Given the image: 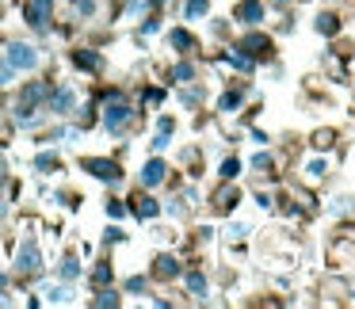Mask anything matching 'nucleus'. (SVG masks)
<instances>
[{
	"label": "nucleus",
	"instance_id": "26",
	"mask_svg": "<svg viewBox=\"0 0 355 309\" xmlns=\"http://www.w3.org/2000/svg\"><path fill=\"white\" fill-rule=\"evenodd\" d=\"M35 164L46 172V168H54V164H58V157H54V153H39V161H35Z\"/></svg>",
	"mask_w": 355,
	"mask_h": 309
},
{
	"label": "nucleus",
	"instance_id": "23",
	"mask_svg": "<svg viewBox=\"0 0 355 309\" xmlns=\"http://www.w3.org/2000/svg\"><path fill=\"white\" fill-rule=\"evenodd\" d=\"M241 176V161H225L222 164V179H237Z\"/></svg>",
	"mask_w": 355,
	"mask_h": 309
},
{
	"label": "nucleus",
	"instance_id": "19",
	"mask_svg": "<svg viewBox=\"0 0 355 309\" xmlns=\"http://www.w3.org/2000/svg\"><path fill=\"white\" fill-rule=\"evenodd\" d=\"M248 233H252V225H248V222H230V240H245Z\"/></svg>",
	"mask_w": 355,
	"mask_h": 309
},
{
	"label": "nucleus",
	"instance_id": "11",
	"mask_svg": "<svg viewBox=\"0 0 355 309\" xmlns=\"http://www.w3.org/2000/svg\"><path fill=\"white\" fill-rule=\"evenodd\" d=\"M184 283H187V294H191V298H207V294H210V283H207L202 271H187Z\"/></svg>",
	"mask_w": 355,
	"mask_h": 309
},
{
	"label": "nucleus",
	"instance_id": "4",
	"mask_svg": "<svg viewBox=\"0 0 355 309\" xmlns=\"http://www.w3.org/2000/svg\"><path fill=\"white\" fill-rule=\"evenodd\" d=\"M130 118H134V107L123 100V96H111V100L103 103V130L123 134L126 126H130Z\"/></svg>",
	"mask_w": 355,
	"mask_h": 309
},
{
	"label": "nucleus",
	"instance_id": "25",
	"mask_svg": "<svg viewBox=\"0 0 355 309\" xmlns=\"http://www.w3.org/2000/svg\"><path fill=\"white\" fill-rule=\"evenodd\" d=\"M248 164H252V168H263V172H268V168H271V157H268V153H256Z\"/></svg>",
	"mask_w": 355,
	"mask_h": 309
},
{
	"label": "nucleus",
	"instance_id": "13",
	"mask_svg": "<svg viewBox=\"0 0 355 309\" xmlns=\"http://www.w3.org/2000/svg\"><path fill=\"white\" fill-rule=\"evenodd\" d=\"M88 168H92V176H100V179H111V184L119 179V168H115L111 161H88Z\"/></svg>",
	"mask_w": 355,
	"mask_h": 309
},
{
	"label": "nucleus",
	"instance_id": "15",
	"mask_svg": "<svg viewBox=\"0 0 355 309\" xmlns=\"http://www.w3.org/2000/svg\"><path fill=\"white\" fill-rule=\"evenodd\" d=\"M96 12H100V0H77V16L80 19H96Z\"/></svg>",
	"mask_w": 355,
	"mask_h": 309
},
{
	"label": "nucleus",
	"instance_id": "20",
	"mask_svg": "<svg viewBox=\"0 0 355 309\" xmlns=\"http://www.w3.org/2000/svg\"><path fill=\"white\" fill-rule=\"evenodd\" d=\"M336 16H317V31H321V35H336Z\"/></svg>",
	"mask_w": 355,
	"mask_h": 309
},
{
	"label": "nucleus",
	"instance_id": "12",
	"mask_svg": "<svg viewBox=\"0 0 355 309\" xmlns=\"http://www.w3.org/2000/svg\"><path fill=\"white\" fill-rule=\"evenodd\" d=\"M157 275H161V279H176L180 275V260H176V256H157Z\"/></svg>",
	"mask_w": 355,
	"mask_h": 309
},
{
	"label": "nucleus",
	"instance_id": "17",
	"mask_svg": "<svg viewBox=\"0 0 355 309\" xmlns=\"http://www.w3.org/2000/svg\"><path fill=\"white\" fill-rule=\"evenodd\" d=\"M207 8H210L207 0H187V19H202V16H207Z\"/></svg>",
	"mask_w": 355,
	"mask_h": 309
},
{
	"label": "nucleus",
	"instance_id": "32",
	"mask_svg": "<svg viewBox=\"0 0 355 309\" xmlns=\"http://www.w3.org/2000/svg\"><path fill=\"white\" fill-rule=\"evenodd\" d=\"M0 176H4V168H0Z\"/></svg>",
	"mask_w": 355,
	"mask_h": 309
},
{
	"label": "nucleus",
	"instance_id": "28",
	"mask_svg": "<svg viewBox=\"0 0 355 309\" xmlns=\"http://www.w3.org/2000/svg\"><path fill=\"white\" fill-rule=\"evenodd\" d=\"M126 290H146V279H141V275H134L130 283H126Z\"/></svg>",
	"mask_w": 355,
	"mask_h": 309
},
{
	"label": "nucleus",
	"instance_id": "16",
	"mask_svg": "<svg viewBox=\"0 0 355 309\" xmlns=\"http://www.w3.org/2000/svg\"><path fill=\"white\" fill-rule=\"evenodd\" d=\"M12 80H16V69L8 65V58H4V50H0V88H8Z\"/></svg>",
	"mask_w": 355,
	"mask_h": 309
},
{
	"label": "nucleus",
	"instance_id": "29",
	"mask_svg": "<svg viewBox=\"0 0 355 309\" xmlns=\"http://www.w3.org/2000/svg\"><path fill=\"white\" fill-rule=\"evenodd\" d=\"M0 214H4V202H0Z\"/></svg>",
	"mask_w": 355,
	"mask_h": 309
},
{
	"label": "nucleus",
	"instance_id": "24",
	"mask_svg": "<svg viewBox=\"0 0 355 309\" xmlns=\"http://www.w3.org/2000/svg\"><path fill=\"white\" fill-rule=\"evenodd\" d=\"M245 50L248 54H263V50H268V39H245Z\"/></svg>",
	"mask_w": 355,
	"mask_h": 309
},
{
	"label": "nucleus",
	"instance_id": "21",
	"mask_svg": "<svg viewBox=\"0 0 355 309\" xmlns=\"http://www.w3.org/2000/svg\"><path fill=\"white\" fill-rule=\"evenodd\" d=\"M77 275H80V263H77V260H73V256H69V260L62 263V279H65V283H73V279H77Z\"/></svg>",
	"mask_w": 355,
	"mask_h": 309
},
{
	"label": "nucleus",
	"instance_id": "5",
	"mask_svg": "<svg viewBox=\"0 0 355 309\" xmlns=\"http://www.w3.org/2000/svg\"><path fill=\"white\" fill-rule=\"evenodd\" d=\"M50 16H54V0H31V4H27V24H31L35 31H46Z\"/></svg>",
	"mask_w": 355,
	"mask_h": 309
},
{
	"label": "nucleus",
	"instance_id": "14",
	"mask_svg": "<svg viewBox=\"0 0 355 309\" xmlns=\"http://www.w3.org/2000/svg\"><path fill=\"white\" fill-rule=\"evenodd\" d=\"M191 77H195V65L191 62H180L176 69H172V80H176V85H187Z\"/></svg>",
	"mask_w": 355,
	"mask_h": 309
},
{
	"label": "nucleus",
	"instance_id": "8",
	"mask_svg": "<svg viewBox=\"0 0 355 309\" xmlns=\"http://www.w3.org/2000/svg\"><path fill=\"white\" fill-rule=\"evenodd\" d=\"M237 19H241V24H248V27H256L263 19V0H241V4H237Z\"/></svg>",
	"mask_w": 355,
	"mask_h": 309
},
{
	"label": "nucleus",
	"instance_id": "30",
	"mask_svg": "<svg viewBox=\"0 0 355 309\" xmlns=\"http://www.w3.org/2000/svg\"><path fill=\"white\" fill-rule=\"evenodd\" d=\"M0 306H8V301H4V298H0Z\"/></svg>",
	"mask_w": 355,
	"mask_h": 309
},
{
	"label": "nucleus",
	"instance_id": "10",
	"mask_svg": "<svg viewBox=\"0 0 355 309\" xmlns=\"http://www.w3.org/2000/svg\"><path fill=\"white\" fill-rule=\"evenodd\" d=\"M302 172H306V179H309V184L324 179V176H329V157H309V161L302 164Z\"/></svg>",
	"mask_w": 355,
	"mask_h": 309
},
{
	"label": "nucleus",
	"instance_id": "9",
	"mask_svg": "<svg viewBox=\"0 0 355 309\" xmlns=\"http://www.w3.org/2000/svg\"><path fill=\"white\" fill-rule=\"evenodd\" d=\"M329 210L332 218H347V214H355V195H347V191H340V195H332L329 199Z\"/></svg>",
	"mask_w": 355,
	"mask_h": 309
},
{
	"label": "nucleus",
	"instance_id": "7",
	"mask_svg": "<svg viewBox=\"0 0 355 309\" xmlns=\"http://www.w3.org/2000/svg\"><path fill=\"white\" fill-rule=\"evenodd\" d=\"M42 301H50V306H69V301H73V286L46 283V286H42Z\"/></svg>",
	"mask_w": 355,
	"mask_h": 309
},
{
	"label": "nucleus",
	"instance_id": "6",
	"mask_svg": "<svg viewBox=\"0 0 355 309\" xmlns=\"http://www.w3.org/2000/svg\"><path fill=\"white\" fill-rule=\"evenodd\" d=\"M164 172H168V164H164L161 157H153V161L141 168V187H149V191H153V187H161L164 184Z\"/></svg>",
	"mask_w": 355,
	"mask_h": 309
},
{
	"label": "nucleus",
	"instance_id": "27",
	"mask_svg": "<svg viewBox=\"0 0 355 309\" xmlns=\"http://www.w3.org/2000/svg\"><path fill=\"white\" fill-rule=\"evenodd\" d=\"M96 306H119V298H115V294H111V290H103L100 298H96Z\"/></svg>",
	"mask_w": 355,
	"mask_h": 309
},
{
	"label": "nucleus",
	"instance_id": "22",
	"mask_svg": "<svg viewBox=\"0 0 355 309\" xmlns=\"http://www.w3.org/2000/svg\"><path fill=\"white\" fill-rule=\"evenodd\" d=\"M168 42H172V46H180V50H187V46H191V35H187V31H172Z\"/></svg>",
	"mask_w": 355,
	"mask_h": 309
},
{
	"label": "nucleus",
	"instance_id": "31",
	"mask_svg": "<svg viewBox=\"0 0 355 309\" xmlns=\"http://www.w3.org/2000/svg\"><path fill=\"white\" fill-rule=\"evenodd\" d=\"M149 4H161V0H149Z\"/></svg>",
	"mask_w": 355,
	"mask_h": 309
},
{
	"label": "nucleus",
	"instance_id": "2",
	"mask_svg": "<svg viewBox=\"0 0 355 309\" xmlns=\"http://www.w3.org/2000/svg\"><path fill=\"white\" fill-rule=\"evenodd\" d=\"M39 267H42V245L35 233H24L16 245V271L19 275H35Z\"/></svg>",
	"mask_w": 355,
	"mask_h": 309
},
{
	"label": "nucleus",
	"instance_id": "3",
	"mask_svg": "<svg viewBox=\"0 0 355 309\" xmlns=\"http://www.w3.org/2000/svg\"><path fill=\"white\" fill-rule=\"evenodd\" d=\"M77 103H80V96H77V88H73L69 80H62L58 88H50V92H46V111H50V115H58V118H69L73 111H77Z\"/></svg>",
	"mask_w": 355,
	"mask_h": 309
},
{
	"label": "nucleus",
	"instance_id": "18",
	"mask_svg": "<svg viewBox=\"0 0 355 309\" xmlns=\"http://www.w3.org/2000/svg\"><path fill=\"white\" fill-rule=\"evenodd\" d=\"M134 210H138V218H157V214H161V206H157L153 199H141Z\"/></svg>",
	"mask_w": 355,
	"mask_h": 309
},
{
	"label": "nucleus",
	"instance_id": "1",
	"mask_svg": "<svg viewBox=\"0 0 355 309\" xmlns=\"http://www.w3.org/2000/svg\"><path fill=\"white\" fill-rule=\"evenodd\" d=\"M4 58H8V65L16 73H39V65H42V50L35 42H8Z\"/></svg>",
	"mask_w": 355,
	"mask_h": 309
}]
</instances>
